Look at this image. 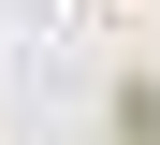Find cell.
<instances>
[{
	"instance_id": "obj_1",
	"label": "cell",
	"mask_w": 160,
	"mask_h": 145,
	"mask_svg": "<svg viewBox=\"0 0 160 145\" xmlns=\"http://www.w3.org/2000/svg\"><path fill=\"white\" fill-rule=\"evenodd\" d=\"M117 145H160V73H146V87L117 102Z\"/></svg>"
}]
</instances>
